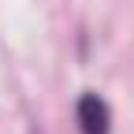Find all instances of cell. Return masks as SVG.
<instances>
[{"instance_id":"6da1fadb","label":"cell","mask_w":134,"mask_h":134,"mask_svg":"<svg viewBox=\"0 0 134 134\" xmlns=\"http://www.w3.org/2000/svg\"><path fill=\"white\" fill-rule=\"evenodd\" d=\"M75 123L82 134H112V112L100 93H82L75 104Z\"/></svg>"}]
</instances>
